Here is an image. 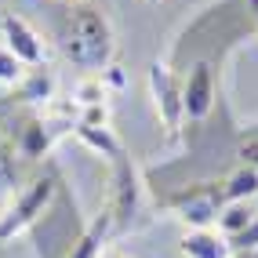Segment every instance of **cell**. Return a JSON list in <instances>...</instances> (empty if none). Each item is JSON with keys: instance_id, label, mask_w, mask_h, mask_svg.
Segmentation results:
<instances>
[{"instance_id": "1", "label": "cell", "mask_w": 258, "mask_h": 258, "mask_svg": "<svg viewBox=\"0 0 258 258\" xmlns=\"http://www.w3.org/2000/svg\"><path fill=\"white\" fill-rule=\"evenodd\" d=\"M58 47L77 70L102 73L116 55L113 22L91 4H70V11L58 22Z\"/></svg>"}, {"instance_id": "2", "label": "cell", "mask_w": 258, "mask_h": 258, "mask_svg": "<svg viewBox=\"0 0 258 258\" xmlns=\"http://www.w3.org/2000/svg\"><path fill=\"white\" fill-rule=\"evenodd\" d=\"M55 193H58V178L51 175V171L29 178L19 193L4 204V211H0V244H8V240L22 236L26 229L37 226V222L44 218V211L51 208Z\"/></svg>"}, {"instance_id": "3", "label": "cell", "mask_w": 258, "mask_h": 258, "mask_svg": "<svg viewBox=\"0 0 258 258\" xmlns=\"http://www.w3.org/2000/svg\"><path fill=\"white\" fill-rule=\"evenodd\" d=\"M109 218H113V233L124 229H139L142 211H146V182L142 171L127 153H120L113 160V197H109Z\"/></svg>"}, {"instance_id": "4", "label": "cell", "mask_w": 258, "mask_h": 258, "mask_svg": "<svg viewBox=\"0 0 258 258\" xmlns=\"http://www.w3.org/2000/svg\"><path fill=\"white\" fill-rule=\"evenodd\" d=\"M167 208L175 211L189 229H211V222H218V211L226 208V200H222V182L185 185V189L167 197Z\"/></svg>"}, {"instance_id": "5", "label": "cell", "mask_w": 258, "mask_h": 258, "mask_svg": "<svg viewBox=\"0 0 258 258\" xmlns=\"http://www.w3.org/2000/svg\"><path fill=\"white\" fill-rule=\"evenodd\" d=\"M149 95H153V109H157L164 131L171 139H178V131L185 127V109H182V80L175 77L167 62H153L149 66Z\"/></svg>"}, {"instance_id": "6", "label": "cell", "mask_w": 258, "mask_h": 258, "mask_svg": "<svg viewBox=\"0 0 258 258\" xmlns=\"http://www.w3.org/2000/svg\"><path fill=\"white\" fill-rule=\"evenodd\" d=\"M0 40H4V47L26 66V70L47 66V40L37 33V26L29 19H22V15H15V11L0 15Z\"/></svg>"}, {"instance_id": "7", "label": "cell", "mask_w": 258, "mask_h": 258, "mask_svg": "<svg viewBox=\"0 0 258 258\" xmlns=\"http://www.w3.org/2000/svg\"><path fill=\"white\" fill-rule=\"evenodd\" d=\"M182 109L189 124H204L215 109V70L208 62H193V70L182 77Z\"/></svg>"}, {"instance_id": "8", "label": "cell", "mask_w": 258, "mask_h": 258, "mask_svg": "<svg viewBox=\"0 0 258 258\" xmlns=\"http://www.w3.org/2000/svg\"><path fill=\"white\" fill-rule=\"evenodd\" d=\"M55 88H58V80L55 73L47 70V66H37V70H26L22 80L15 84V98L26 102V106H51L55 102Z\"/></svg>"}, {"instance_id": "9", "label": "cell", "mask_w": 258, "mask_h": 258, "mask_svg": "<svg viewBox=\"0 0 258 258\" xmlns=\"http://www.w3.org/2000/svg\"><path fill=\"white\" fill-rule=\"evenodd\" d=\"M182 258H233L229 240L218 229H189L178 244Z\"/></svg>"}, {"instance_id": "10", "label": "cell", "mask_w": 258, "mask_h": 258, "mask_svg": "<svg viewBox=\"0 0 258 258\" xmlns=\"http://www.w3.org/2000/svg\"><path fill=\"white\" fill-rule=\"evenodd\" d=\"M109 236H113V218H109V211H98L88 222V229L80 233V240L70 247L66 258H98L102 251H106V240Z\"/></svg>"}, {"instance_id": "11", "label": "cell", "mask_w": 258, "mask_h": 258, "mask_svg": "<svg viewBox=\"0 0 258 258\" xmlns=\"http://www.w3.org/2000/svg\"><path fill=\"white\" fill-rule=\"evenodd\" d=\"M73 135L95 153H102V157L116 160L120 153H124V142H120V135L109 127V124H84V120H77L73 124Z\"/></svg>"}, {"instance_id": "12", "label": "cell", "mask_w": 258, "mask_h": 258, "mask_svg": "<svg viewBox=\"0 0 258 258\" xmlns=\"http://www.w3.org/2000/svg\"><path fill=\"white\" fill-rule=\"evenodd\" d=\"M258 197V171L254 167H236L229 178H222V200L226 204H247Z\"/></svg>"}, {"instance_id": "13", "label": "cell", "mask_w": 258, "mask_h": 258, "mask_svg": "<svg viewBox=\"0 0 258 258\" xmlns=\"http://www.w3.org/2000/svg\"><path fill=\"white\" fill-rule=\"evenodd\" d=\"M15 185H19L15 149H11V139H0V211H4V204L15 197Z\"/></svg>"}, {"instance_id": "14", "label": "cell", "mask_w": 258, "mask_h": 258, "mask_svg": "<svg viewBox=\"0 0 258 258\" xmlns=\"http://www.w3.org/2000/svg\"><path fill=\"white\" fill-rule=\"evenodd\" d=\"M73 102L80 109H91V106H106L109 102V88L102 84V77L98 73H88L77 88H73Z\"/></svg>"}, {"instance_id": "15", "label": "cell", "mask_w": 258, "mask_h": 258, "mask_svg": "<svg viewBox=\"0 0 258 258\" xmlns=\"http://www.w3.org/2000/svg\"><path fill=\"white\" fill-rule=\"evenodd\" d=\"M254 215H258V211L251 208V204H226V208L218 211V233L229 240V236H236L240 229H244Z\"/></svg>"}, {"instance_id": "16", "label": "cell", "mask_w": 258, "mask_h": 258, "mask_svg": "<svg viewBox=\"0 0 258 258\" xmlns=\"http://www.w3.org/2000/svg\"><path fill=\"white\" fill-rule=\"evenodd\" d=\"M22 73H26V66L15 58L8 47H0V84H4V88H15V84L22 80Z\"/></svg>"}, {"instance_id": "17", "label": "cell", "mask_w": 258, "mask_h": 258, "mask_svg": "<svg viewBox=\"0 0 258 258\" xmlns=\"http://www.w3.org/2000/svg\"><path fill=\"white\" fill-rule=\"evenodd\" d=\"M229 247H233V251H240V254L258 251V215H254V218L247 222V226L236 233V236H229Z\"/></svg>"}, {"instance_id": "18", "label": "cell", "mask_w": 258, "mask_h": 258, "mask_svg": "<svg viewBox=\"0 0 258 258\" xmlns=\"http://www.w3.org/2000/svg\"><path fill=\"white\" fill-rule=\"evenodd\" d=\"M240 160H244L247 167H254V171H258V139H254V142H244V146H240Z\"/></svg>"}, {"instance_id": "19", "label": "cell", "mask_w": 258, "mask_h": 258, "mask_svg": "<svg viewBox=\"0 0 258 258\" xmlns=\"http://www.w3.org/2000/svg\"><path fill=\"white\" fill-rule=\"evenodd\" d=\"M244 8H247L251 22H254V29H258V0H244Z\"/></svg>"}, {"instance_id": "20", "label": "cell", "mask_w": 258, "mask_h": 258, "mask_svg": "<svg viewBox=\"0 0 258 258\" xmlns=\"http://www.w3.org/2000/svg\"><path fill=\"white\" fill-rule=\"evenodd\" d=\"M98 258H131V254H120V251H102Z\"/></svg>"}, {"instance_id": "21", "label": "cell", "mask_w": 258, "mask_h": 258, "mask_svg": "<svg viewBox=\"0 0 258 258\" xmlns=\"http://www.w3.org/2000/svg\"><path fill=\"white\" fill-rule=\"evenodd\" d=\"M146 4H149V8H160V4H164V0H146Z\"/></svg>"}, {"instance_id": "22", "label": "cell", "mask_w": 258, "mask_h": 258, "mask_svg": "<svg viewBox=\"0 0 258 258\" xmlns=\"http://www.w3.org/2000/svg\"><path fill=\"white\" fill-rule=\"evenodd\" d=\"M244 258H258V251H251V254H244Z\"/></svg>"}, {"instance_id": "23", "label": "cell", "mask_w": 258, "mask_h": 258, "mask_svg": "<svg viewBox=\"0 0 258 258\" xmlns=\"http://www.w3.org/2000/svg\"><path fill=\"white\" fill-rule=\"evenodd\" d=\"M254 200H258V197H254Z\"/></svg>"}]
</instances>
